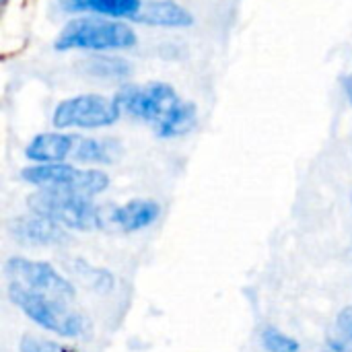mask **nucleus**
<instances>
[{
  "instance_id": "7ed1b4c3",
  "label": "nucleus",
  "mask_w": 352,
  "mask_h": 352,
  "mask_svg": "<svg viewBox=\"0 0 352 352\" xmlns=\"http://www.w3.org/2000/svg\"><path fill=\"white\" fill-rule=\"evenodd\" d=\"M19 179L31 190H62L99 200L111 188L109 169L85 167L74 161L64 163H25Z\"/></svg>"
},
{
  "instance_id": "6ab92c4d",
  "label": "nucleus",
  "mask_w": 352,
  "mask_h": 352,
  "mask_svg": "<svg viewBox=\"0 0 352 352\" xmlns=\"http://www.w3.org/2000/svg\"><path fill=\"white\" fill-rule=\"evenodd\" d=\"M334 336L340 338V340L352 351V305L344 307V309L336 316Z\"/></svg>"
},
{
  "instance_id": "aec40b11",
  "label": "nucleus",
  "mask_w": 352,
  "mask_h": 352,
  "mask_svg": "<svg viewBox=\"0 0 352 352\" xmlns=\"http://www.w3.org/2000/svg\"><path fill=\"white\" fill-rule=\"evenodd\" d=\"M342 91H344V97L349 99V103H351L352 107V74L344 76V80H342Z\"/></svg>"
},
{
  "instance_id": "ddd939ff",
  "label": "nucleus",
  "mask_w": 352,
  "mask_h": 352,
  "mask_svg": "<svg viewBox=\"0 0 352 352\" xmlns=\"http://www.w3.org/2000/svg\"><path fill=\"white\" fill-rule=\"evenodd\" d=\"M78 134L50 128L35 132L23 146V157L27 163H64L72 161Z\"/></svg>"
},
{
  "instance_id": "f8f14e48",
  "label": "nucleus",
  "mask_w": 352,
  "mask_h": 352,
  "mask_svg": "<svg viewBox=\"0 0 352 352\" xmlns=\"http://www.w3.org/2000/svg\"><path fill=\"white\" fill-rule=\"evenodd\" d=\"M126 155V144L120 136L111 132H93L78 134L72 161L85 167H116Z\"/></svg>"
},
{
  "instance_id": "f257e3e1",
  "label": "nucleus",
  "mask_w": 352,
  "mask_h": 352,
  "mask_svg": "<svg viewBox=\"0 0 352 352\" xmlns=\"http://www.w3.org/2000/svg\"><path fill=\"white\" fill-rule=\"evenodd\" d=\"M140 45L138 27L132 21L109 16H68L54 35L52 50L56 54H132Z\"/></svg>"
},
{
  "instance_id": "f3484780",
  "label": "nucleus",
  "mask_w": 352,
  "mask_h": 352,
  "mask_svg": "<svg viewBox=\"0 0 352 352\" xmlns=\"http://www.w3.org/2000/svg\"><path fill=\"white\" fill-rule=\"evenodd\" d=\"M260 346L266 352H299L301 342L280 328L266 326L260 332Z\"/></svg>"
},
{
  "instance_id": "2eb2a0df",
  "label": "nucleus",
  "mask_w": 352,
  "mask_h": 352,
  "mask_svg": "<svg viewBox=\"0 0 352 352\" xmlns=\"http://www.w3.org/2000/svg\"><path fill=\"white\" fill-rule=\"evenodd\" d=\"M142 0H54L56 10L62 16H109V19H124L134 21L136 12L140 10Z\"/></svg>"
},
{
  "instance_id": "0eeeda50",
  "label": "nucleus",
  "mask_w": 352,
  "mask_h": 352,
  "mask_svg": "<svg viewBox=\"0 0 352 352\" xmlns=\"http://www.w3.org/2000/svg\"><path fill=\"white\" fill-rule=\"evenodd\" d=\"M4 278L12 287L25 289L37 295H47L66 303H74L78 295L76 283L66 272L37 258L10 256L4 262Z\"/></svg>"
},
{
  "instance_id": "9d476101",
  "label": "nucleus",
  "mask_w": 352,
  "mask_h": 352,
  "mask_svg": "<svg viewBox=\"0 0 352 352\" xmlns=\"http://www.w3.org/2000/svg\"><path fill=\"white\" fill-rule=\"evenodd\" d=\"M163 214V206L159 200L151 196L128 198L122 204L109 206L105 212V229H113L124 235L142 233L159 223Z\"/></svg>"
},
{
  "instance_id": "a211bd4d",
  "label": "nucleus",
  "mask_w": 352,
  "mask_h": 352,
  "mask_svg": "<svg viewBox=\"0 0 352 352\" xmlns=\"http://www.w3.org/2000/svg\"><path fill=\"white\" fill-rule=\"evenodd\" d=\"M19 352H80L68 344H62L54 338L37 336V334H23L19 340Z\"/></svg>"
},
{
  "instance_id": "6e6552de",
  "label": "nucleus",
  "mask_w": 352,
  "mask_h": 352,
  "mask_svg": "<svg viewBox=\"0 0 352 352\" xmlns=\"http://www.w3.org/2000/svg\"><path fill=\"white\" fill-rule=\"evenodd\" d=\"M74 72L91 85H103L116 91L118 87L134 80L136 64L130 54L122 52L85 54L74 60Z\"/></svg>"
},
{
  "instance_id": "4468645a",
  "label": "nucleus",
  "mask_w": 352,
  "mask_h": 352,
  "mask_svg": "<svg viewBox=\"0 0 352 352\" xmlns=\"http://www.w3.org/2000/svg\"><path fill=\"white\" fill-rule=\"evenodd\" d=\"M198 126H200V107H198V103L182 95L167 109V113L157 124H153L148 130L157 140L173 142V140H184V138L192 136Z\"/></svg>"
},
{
  "instance_id": "9b49d317",
  "label": "nucleus",
  "mask_w": 352,
  "mask_h": 352,
  "mask_svg": "<svg viewBox=\"0 0 352 352\" xmlns=\"http://www.w3.org/2000/svg\"><path fill=\"white\" fill-rule=\"evenodd\" d=\"M132 23L155 31H188L196 25V14L182 0H142Z\"/></svg>"
},
{
  "instance_id": "1a4fd4ad",
  "label": "nucleus",
  "mask_w": 352,
  "mask_h": 352,
  "mask_svg": "<svg viewBox=\"0 0 352 352\" xmlns=\"http://www.w3.org/2000/svg\"><path fill=\"white\" fill-rule=\"evenodd\" d=\"M6 231L14 243L29 250H60L66 248L72 239L70 231L31 210L12 217Z\"/></svg>"
},
{
  "instance_id": "423d86ee",
  "label": "nucleus",
  "mask_w": 352,
  "mask_h": 352,
  "mask_svg": "<svg viewBox=\"0 0 352 352\" xmlns=\"http://www.w3.org/2000/svg\"><path fill=\"white\" fill-rule=\"evenodd\" d=\"M116 103L122 111V118L134 124L151 128L157 124L167 109L182 97V93L167 80H132L116 91H111Z\"/></svg>"
},
{
  "instance_id": "412c9836",
  "label": "nucleus",
  "mask_w": 352,
  "mask_h": 352,
  "mask_svg": "<svg viewBox=\"0 0 352 352\" xmlns=\"http://www.w3.org/2000/svg\"><path fill=\"white\" fill-rule=\"evenodd\" d=\"M10 2H12V0H0V8H2V12L8 8V4H10Z\"/></svg>"
},
{
  "instance_id": "39448f33",
  "label": "nucleus",
  "mask_w": 352,
  "mask_h": 352,
  "mask_svg": "<svg viewBox=\"0 0 352 352\" xmlns=\"http://www.w3.org/2000/svg\"><path fill=\"white\" fill-rule=\"evenodd\" d=\"M6 297L29 322L52 336L78 340L89 332V320L82 311L74 307V303H66L47 295H37L12 285H8Z\"/></svg>"
},
{
  "instance_id": "dca6fc26",
  "label": "nucleus",
  "mask_w": 352,
  "mask_h": 352,
  "mask_svg": "<svg viewBox=\"0 0 352 352\" xmlns=\"http://www.w3.org/2000/svg\"><path fill=\"white\" fill-rule=\"evenodd\" d=\"M66 270L70 272V278H78L82 287H89L91 291L99 295H107L116 287V276L107 268H97L89 264L87 260H70L66 264Z\"/></svg>"
},
{
  "instance_id": "20e7f679",
  "label": "nucleus",
  "mask_w": 352,
  "mask_h": 352,
  "mask_svg": "<svg viewBox=\"0 0 352 352\" xmlns=\"http://www.w3.org/2000/svg\"><path fill=\"white\" fill-rule=\"evenodd\" d=\"M27 210L41 214L70 233H93L105 229L107 208L95 198L62 190H31L25 198Z\"/></svg>"
},
{
  "instance_id": "4be33fe9",
  "label": "nucleus",
  "mask_w": 352,
  "mask_h": 352,
  "mask_svg": "<svg viewBox=\"0 0 352 352\" xmlns=\"http://www.w3.org/2000/svg\"><path fill=\"white\" fill-rule=\"evenodd\" d=\"M351 208H352V194H351Z\"/></svg>"
},
{
  "instance_id": "f03ea898",
  "label": "nucleus",
  "mask_w": 352,
  "mask_h": 352,
  "mask_svg": "<svg viewBox=\"0 0 352 352\" xmlns=\"http://www.w3.org/2000/svg\"><path fill=\"white\" fill-rule=\"evenodd\" d=\"M122 120L113 93L105 91H78L66 95L58 99L50 111L52 128L74 134L109 132Z\"/></svg>"
}]
</instances>
